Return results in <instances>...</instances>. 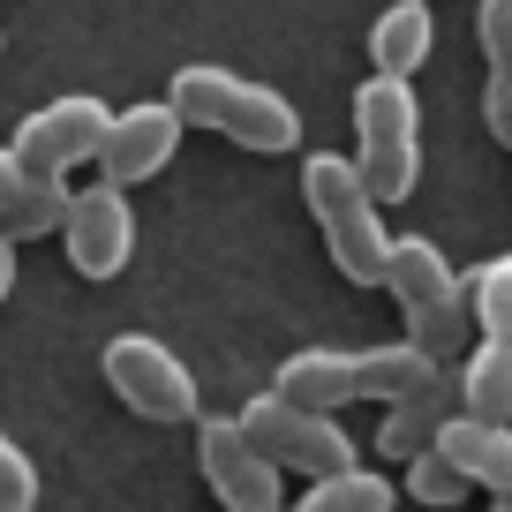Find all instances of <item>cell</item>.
Masks as SVG:
<instances>
[{
  "label": "cell",
  "mask_w": 512,
  "mask_h": 512,
  "mask_svg": "<svg viewBox=\"0 0 512 512\" xmlns=\"http://www.w3.org/2000/svg\"><path fill=\"white\" fill-rule=\"evenodd\" d=\"M166 106L181 113V128H211V136H226V144H241V151H294L302 144V113H294L287 98L249 83V76H226V68H211V61L181 68Z\"/></svg>",
  "instance_id": "1"
},
{
  "label": "cell",
  "mask_w": 512,
  "mask_h": 512,
  "mask_svg": "<svg viewBox=\"0 0 512 512\" xmlns=\"http://www.w3.org/2000/svg\"><path fill=\"white\" fill-rule=\"evenodd\" d=\"M302 196H309V211H317L324 249H332L339 272H347L354 287H384L392 234H384V204L362 189L354 159H339V151H317V159L302 166Z\"/></svg>",
  "instance_id": "2"
},
{
  "label": "cell",
  "mask_w": 512,
  "mask_h": 512,
  "mask_svg": "<svg viewBox=\"0 0 512 512\" xmlns=\"http://www.w3.org/2000/svg\"><path fill=\"white\" fill-rule=\"evenodd\" d=\"M354 174L377 204H407V189L422 181V106L407 83L369 76L354 91Z\"/></svg>",
  "instance_id": "3"
},
{
  "label": "cell",
  "mask_w": 512,
  "mask_h": 512,
  "mask_svg": "<svg viewBox=\"0 0 512 512\" xmlns=\"http://www.w3.org/2000/svg\"><path fill=\"white\" fill-rule=\"evenodd\" d=\"M234 422H241V437H249V445L264 452L279 475H309V482H324V475H347V467H362L339 422L302 415V407L272 400V392H264V400H249Z\"/></svg>",
  "instance_id": "4"
},
{
  "label": "cell",
  "mask_w": 512,
  "mask_h": 512,
  "mask_svg": "<svg viewBox=\"0 0 512 512\" xmlns=\"http://www.w3.org/2000/svg\"><path fill=\"white\" fill-rule=\"evenodd\" d=\"M106 384L121 392V407H136L144 422H189L196 415V377H189V362L181 354H166L159 339H144V332H121V339H106Z\"/></svg>",
  "instance_id": "5"
},
{
  "label": "cell",
  "mask_w": 512,
  "mask_h": 512,
  "mask_svg": "<svg viewBox=\"0 0 512 512\" xmlns=\"http://www.w3.org/2000/svg\"><path fill=\"white\" fill-rule=\"evenodd\" d=\"M106 128H113V113L98 106V98H53V106H38L31 121L16 128L8 151H16L23 181H68V166L106 151Z\"/></svg>",
  "instance_id": "6"
},
{
  "label": "cell",
  "mask_w": 512,
  "mask_h": 512,
  "mask_svg": "<svg viewBox=\"0 0 512 512\" xmlns=\"http://www.w3.org/2000/svg\"><path fill=\"white\" fill-rule=\"evenodd\" d=\"M196 460H204V482L226 512H287V475L241 437V422L211 415L196 430Z\"/></svg>",
  "instance_id": "7"
},
{
  "label": "cell",
  "mask_w": 512,
  "mask_h": 512,
  "mask_svg": "<svg viewBox=\"0 0 512 512\" xmlns=\"http://www.w3.org/2000/svg\"><path fill=\"white\" fill-rule=\"evenodd\" d=\"M68 256H76L83 279H113L128 264V249H136V219H128V189H106V181H91V189H76V204H68Z\"/></svg>",
  "instance_id": "8"
},
{
  "label": "cell",
  "mask_w": 512,
  "mask_h": 512,
  "mask_svg": "<svg viewBox=\"0 0 512 512\" xmlns=\"http://www.w3.org/2000/svg\"><path fill=\"white\" fill-rule=\"evenodd\" d=\"M384 287H392V302L407 309V324H437V317H460V309H467L460 272H452L445 249H437V241H422V234H400V241H392Z\"/></svg>",
  "instance_id": "9"
},
{
  "label": "cell",
  "mask_w": 512,
  "mask_h": 512,
  "mask_svg": "<svg viewBox=\"0 0 512 512\" xmlns=\"http://www.w3.org/2000/svg\"><path fill=\"white\" fill-rule=\"evenodd\" d=\"M174 144H181V113L174 106H128V113H113V128H106V151H98V166H106V189H136V181H151L166 159H174Z\"/></svg>",
  "instance_id": "10"
},
{
  "label": "cell",
  "mask_w": 512,
  "mask_h": 512,
  "mask_svg": "<svg viewBox=\"0 0 512 512\" xmlns=\"http://www.w3.org/2000/svg\"><path fill=\"white\" fill-rule=\"evenodd\" d=\"M452 467L467 475V490H490V497H512V422H475V415H452L437 430V445Z\"/></svg>",
  "instance_id": "11"
},
{
  "label": "cell",
  "mask_w": 512,
  "mask_h": 512,
  "mask_svg": "<svg viewBox=\"0 0 512 512\" xmlns=\"http://www.w3.org/2000/svg\"><path fill=\"white\" fill-rule=\"evenodd\" d=\"M445 377H452V369L430 362L415 339H392V347H362V354H354V400L400 407V400H422V392L445 384Z\"/></svg>",
  "instance_id": "12"
},
{
  "label": "cell",
  "mask_w": 512,
  "mask_h": 512,
  "mask_svg": "<svg viewBox=\"0 0 512 512\" xmlns=\"http://www.w3.org/2000/svg\"><path fill=\"white\" fill-rule=\"evenodd\" d=\"M272 400H287V407H302V415H324V422H332L339 407L354 400V354H339V347H302V354H287V362H279Z\"/></svg>",
  "instance_id": "13"
},
{
  "label": "cell",
  "mask_w": 512,
  "mask_h": 512,
  "mask_svg": "<svg viewBox=\"0 0 512 512\" xmlns=\"http://www.w3.org/2000/svg\"><path fill=\"white\" fill-rule=\"evenodd\" d=\"M460 415V384H430V392H422V400H400V407H384V422H377V452L384 460H422V452L437 445V430H445V422Z\"/></svg>",
  "instance_id": "14"
},
{
  "label": "cell",
  "mask_w": 512,
  "mask_h": 512,
  "mask_svg": "<svg viewBox=\"0 0 512 512\" xmlns=\"http://www.w3.org/2000/svg\"><path fill=\"white\" fill-rule=\"evenodd\" d=\"M430 38H437L430 0H392V8L369 23V61H377V76L407 83L422 61H430Z\"/></svg>",
  "instance_id": "15"
},
{
  "label": "cell",
  "mask_w": 512,
  "mask_h": 512,
  "mask_svg": "<svg viewBox=\"0 0 512 512\" xmlns=\"http://www.w3.org/2000/svg\"><path fill=\"white\" fill-rule=\"evenodd\" d=\"M452 384H460V415L512 422V347H505V339H475Z\"/></svg>",
  "instance_id": "16"
},
{
  "label": "cell",
  "mask_w": 512,
  "mask_h": 512,
  "mask_svg": "<svg viewBox=\"0 0 512 512\" xmlns=\"http://www.w3.org/2000/svg\"><path fill=\"white\" fill-rule=\"evenodd\" d=\"M400 505V490L384 475H369V467H347V475H324V482H309V497L294 512H392Z\"/></svg>",
  "instance_id": "17"
},
{
  "label": "cell",
  "mask_w": 512,
  "mask_h": 512,
  "mask_svg": "<svg viewBox=\"0 0 512 512\" xmlns=\"http://www.w3.org/2000/svg\"><path fill=\"white\" fill-rule=\"evenodd\" d=\"M68 204H76L68 181H23L16 204H8V219H0V234L8 241H38V234H53V226H68Z\"/></svg>",
  "instance_id": "18"
},
{
  "label": "cell",
  "mask_w": 512,
  "mask_h": 512,
  "mask_svg": "<svg viewBox=\"0 0 512 512\" xmlns=\"http://www.w3.org/2000/svg\"><path fill=\"white\" fill-rule=\"evenodd\" d=\"M467 317H475L482 339H505V347H512V249L490 256V264L475 272V287H467Z\"/></svg>",
  "instance_id": "19"
},
{
  "label": "cell",
  "mask_w": 512,
  "mask_h": 512,
  "mask_svg": "<svg viewBox=\"0 0 512 512\" xmlns=\"http://www.w3.org/2000/svg\"><path fill=\"white\" fill-rule=\"evenodd\" d=\"M407 497L415 505H467V475L445 460V452H422V460H407Z\"/></svg>",
  "instance_id": "20"
},
{
  "label": "cell",
  "mask_w": 512,
  "mask_h": 512,
  "mask_svg": "<svg viewBox=\"0 0 512 512\" xmlns=\"http://www.w3.org/2000/svg\"><path fill=\"white\" fill-rule=\"evenodd\" d=\"M38 505V467L23 460V445H8L0 430V512H31Z\"/></svg>",
  "instance_id": "21"
},
{
  "label": "cell",
  "mask_w": 512,
  "mask_h": 512,
  "mask_svg": "<svg viewBox=\"0 0 512 512\" xmlns=\"http://www.w3.org/2000/svg\"><path fill=\"white\" fill-rule=\"evenodd\" d=\"M475 38H482V53H490V76H512V0H482Z\"/></svg>",
  "instance_id": "22"
},
{
  "label": "cell",
  "mask_w": 512,
  "mask_h": 512,
  "mask_svg": "<svg viewBox=\"0 0 512 512\" xmlns=\"http://www.w3.org/2000/svg\"><path fill=\"white\" fill-rule=\"evenodd\" d=\"M482 121H490L497 144H512V76H490V83H482Z\"/></svg>",
  "instance_id": "23"
},
{
  "label": "cell",
  "mask_w": 512,
  "mask_h": 512,
  "mask_svg": "<svg viewBox=\"0 0 512 512\" xmlns=\"http://www.w3.org/2000/svg\"><path fill=\"white\" fill-rule=\"evenodd\" d=\"M16 189H23V166H16V151L0 144V219H8V204H16Z\"/></svg>",
  "instance_id": "24"
},
{
  "label": "cell",
  "mask_w": 512,
  "mask_h": 512,
  "mask_svg": "<svg viewBox=\"0 0 512 512\" xmlns=\"http://www.w3.org/2000/svg\"><path fill=\"white\" fill-rule=\"evenodd\" d=\"M8 287H16V241L0 234V302H8Z\"/></svg>",
  "instance_id": "25"
},
{
  "label": "cell",
  "mask_w": 512,
  "mask_h": 512,
  "mask_svg": "<svg viewBox=\"0 0 512 512\" xmlns=\"http://www.w3.org/2000/svg\"><path fill=\"white\" fill-rule=\"evenodd\" d=\"M490 512H512V497H497V505H490Z\"/></svg>",
  "instance_id": "26"
}]
</instances>
